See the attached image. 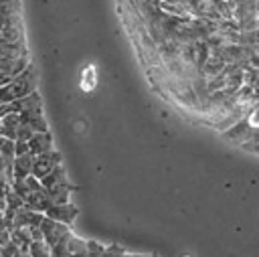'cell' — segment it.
Here are the masks:
<instances>
[{
	"label": "cell",
	"instance_id": "21",
	"mask_svg": "<svg viewBox=\"0 0 259 257\" xmlns=\"http://www.w3.org/2000/svg\"><path fill=\"white\" fill-rule=\"evenodd\" d=\"M34 134H36V132H34L32 127H28V125L20 123V127H18V134H16V140H20V142H28V140H30Z\"/></svg>",
	"mask_w": 259,
	"mask_h": 257
},
{
	"label": "cell",
	"instance_id": "13",
	"mask_svg": "<svg viewBox=\"0 0 259 257\" xmlns=\"http://www.w3.org/2000/svg\"><path fill=\"white\" fill-rule=\"evenodd\" d=\"M47 192H49V198H51L53 204H67V202H71L73 186L69 182H63V184H57V186L49 188Z\"/></svg>",
	"mask_w": 259,
	"mask_h": 257
},
{
	"label": "cell",
	"instance_id": "28",
	"mask_svg": "<svg viewBox=\"0 0 259 257\" xmlns=\"http://www.w3.org/2000/svg\"><path fill=\"white\" fill-rule=\"evenodd\" d=\"M0 127H2V117H0Z\"/></svg>",
	"mask_w": 259,
	"mask_h": 257
},
{
	"label": "cell",
	"instance_id": "4",
	"mask_svg": "<svg viewBox=\"0 0 259 257\" xmlns=\"http://www.w3.org/2000/svg\"><path fill=\"white\" fill-rule=\"evenodd\" d=\"M61 164V154L53 148V150H49V152H45V154H38V156H34V164H32V174L36 176V178H42L45 174H49L55 166H59Z\"/></svg>",
	"mask_w": 259,
	"mask_h": 257
},
{
	"label": "cell",
	"instance_id": "7",
	"mask_svg": "<svg viewBox=\"0 0 259 257\" xmlns=\"http://www.w3.org/2000/svg\"><path fill=\"white\" fill-rule=\"evenodd\" d=\"M10 109L14 113H28V111H36V109H42V101H40V95L34 91L26 97H20V99H14L10 101Z\"/></svg>",
	"mask_w": 259,
	"mask_h": 257
},
{
	"label": "cell",
	"instance_id": "2",
	"mask_svg": "<svg viewBox=\"0 0 259 257\" xmlns=\"http://www.w3.org/2000/svg\"><path fill=\"white\" fill-rule=\"evenodd\" d=\"M253 132H255V125H253V121L249 119V115H245L241 121H237L233 127H229L227 132H223V138L229 142V144H235V146H243L247 140H251V136H253Z\"/></svg>",
	"mask_w": 259,
	"mask_h": 257
},
{
	"label": "cell",
	"instance_id": "9",
	"mask_svg": "<svg viewBox=\"0 0 259 257\" xmlns=\"http://www.w3.org/2000/svg\"><path fill=\"white\" fill-rule=\"evenodd\" d=\"M28 146H30V154H34V156L53 150V136H51V132H36L28 140Z\"/></svg>",
	"mask_w": 259,
	"mask_h": 257
},
{
	"label": "cell",
	"instance_id": "11",
	"mask_svg": "<svg viewBox=\"0 0 259 257\" xmlns=\"http://www.w3.org/2000/svg\"><path fill=\"white\" fill-rule=\"evenodd\" d=\"M20 123L32 127L34 132H49L47 119H45V115H42V109L28 111V113H20Z\"/></svg>",
	"mask_w": 259,
	"mask_h": 257
},
{
	"label": "cell",
	"instance_id": "6",
	"mask_svg": "<svg viewBox=\"0 0 259 257\" xmlns=\"http://www.w3.org/2000/svg\"><path fill=\"white\" fill-rule=\"evenodd\" d=\"M42 219H45V212H36V210H30V208L22 206L14 215V227H26V229L40 227Z\"/></svg>",
	"mask_w": 259,
	"mask_h": 257
},
{
	"label": "cell",
	"instance_id": "16",
	"mask_svg": "<svg viewBox=\"0 0 259 257\" xmlns=\"http://www.w3.org/2000/svg\"><path fill=\"white\" fill-rule=\"evenodd\" d=\"M0 156H4V158L14 162V158H16V140L0 136Z\"/></svg>",
	"mask_w": 259,
	"mask_h": 257
},
{
	"label": "cell",
	"instance_id": "10",
	"mask_svg": "<svg viewBox=\"0 0 259 257\" xmlns=\"http://www.w3.org/2000/svg\"><path fill=\"white\" fill-rule=\"evenodd\" d=\"M32 164H34V154L26 152L14 158L12 166H14V178H26L32 174Z\"/></svg>",
	"mask_w": 259,
	"mask_h": 257
},
{
	"label": "cell",
	"instance_id": "12",
	"mask_svg": "<svg viewBox=\"0 0 259 257\" xmlns=\"http://www.w3.org/2000/svg\"><path fill=\"white\" fill-rule=\"evenodd\" d=\"M18 127H20V113L10 111V113L2 115V127H0V136L10 138V140H16Z\"/></svg>",
	"mask_w": 259,
	"mask_h": 257
},
{
	"label": "cell",
	"instance_id": "1",
	"mask_svg": "<svg viewBox=\"0 0 259 257\" xmlns=\"http://www.w3.org/2000/svg\"><path fill=\"white\" fill-rule=\"evenodd\" d=\"M34 91H36V77H34L32 67H28L18 77H14L10 83L0 85V103H10V101L26 97Z\"/></svg>",
	"mask_w": 259,
	"mask_h": 257
},
{
	"label": "cell",
	"instance_id": "25",
	"mask_svg": "<svg viewBox=\"0 0 259 257\" xmlns=\"http://www.w3.org/2000/svg\"><path fill=\"white\" fill-rule=\"evenodd\" d=\"M8 188H10V182H8V178H6L4 174H0V196H4Z\"/></svg>",
	"mask_w": 259,
	"mask_h": 257
},
{
	"label": "cell",
	"instance_id": "20",
	"mask_svg": "<svg viewBox=\"0 0 259 257\" xmlns=\"http://www.w3.org/2000/svg\"><path fill=\"white\" fill-rule=\"evenodd\" d=\"M87 251H89V257H103L105 247L97 241H87Z\"/></svg>",
	"mask_w": 259,
	"mask_h": 257
},
{
	"label": "cell",
	"instance_id": "24",
	"mask_svg": "<svg viewBox=\"0 0 259 257\" xmlns=\"http://www.w3.org/2000/svg\"><path fill=\"white\" fill-rule=\"evenodd\" d=\"M30 235H32V241H45V233L40 227H32L30 229Z\"/></svg>",
	"mask_w": 259,
	"mask_h": 257
},
{
	"label": "cell",
	"instance_id": "29",
	"mask_svg": "<svg viewBox=\"0 0 259 257\" xmlns=\"http://www.w3.org/2000/svg\"><path fill=\"white\" fill-rule=\"evenodd\" d=\"M138 257H146V255H138Z\"/></svg>",
	"mask_w": 259,
	"mask_h": 257
},
{
	"label": "cell",
	"instance_id": "8",
	"mask_svg": "<svg viewBox=\"0 0 259 257\" xmlns=\"http://www.w3.org/2000/svg\"><path fill=\"white\" fill-rule=\"evenodd\" d=\"M51 204H53V202H51V198H49L47 188H45V190L30 192V194L24 198V206L30 208V210H36V212H47Z\"/></svg>",
	"mask_w": 259,
	"mask_h": 257
},
{
	"label": "cell",
	"instance_id": "26",
	"mask_svg": "<svg viewBox=\"0 0 259 257\" xmlns=\"http://www.w3.org/2000/svg\"><path fill=\"white\" fill-rule=\"evenodd\" d=\"M12 164V160H8V158H4V156H0V174H4L6 172V168Z\"/></svg>",
	"mask_w": 259,
	"mask_h": 257
},
{
	"label": "cell",
	"instance_id": "3",
	"mask_svg": "<svg viewBox=\"0 0 259 257\" xmlns=\"http://www.w3.org/2000/svg\"><path fill=\"white\" fill-rule=\"evenodd\" d=\"M40 229H42V233H45V243H47L49 247L57 245L65 235L71 233V227H69V225L59 223V221H53V219H49L47 215H45V219H42V223H40Z\"/></svg>",
	"mask_w": 259,
	"mask_h": 257
},
{
	"label": "cell",
	"instance_id": "5",
	"mask_svg": "<svg viewBox=\"0 0 259 257\" xmlns=\"http://www.w3.org/2000/svg\"><path fill=\"white\" fill-rule=\"evenodd\" d=\"M49 219H53V221H59V223H65V225H73L75 223V219H77V215H79V210H77V206L75 204H71V202H67V204H51L49 206V210L45 212Z\"/></svg>",
	"mask_w": 259,
	"mask_h": 257
},
{
	"label": "cell",
	"instance_id": "19",
	"mask_svg": "<svg viewBox=\"0 0 259 257\" xmlns=\"http://www.w3.org/2000/svg\"><path fill=\"white\" fill-rule=\"evenodd\" d=\"M69 235H65L57 245L51 247V255L53 257H69Z\"/></svg>",
	"mask_w": 259,
	"mask_h": 257
},
{
	"label": "cell",
	"instance_id": "17",
	"mask_svg": "<svg viewBox=\"0 0 259 257\" xmlns=\"http://www.w3.org/2000/svg\"><path fill=\"white\" fill-rule=\"evenodd\" d=\"M4 198H6V208H8V210H18V208H22V206H24V198H22V196H18V194L12 190V186L6 190Z\"/></svg>",
	"mask_w": 259,
	"mask_h": 257
},
{
	"label": "cell",
	"instance_id": "22",
	"mask_svg": "<svg viewBox=\"0 0 259 257\" xmlns=\"http://www.w3.org/2000/svg\"><path fill=\"white\" fill-rule=\"evenodd\" d=\"M24 180H26V186H28V190H30V192H36V190H45V186H42V182H40V178H36L34 174H30V176H26Z\"/></svg>",
	"mask_w": 259,
	"mask_h": 257
},
{
	"label": "cell",
	"instance_id": "23",
	"mask_svg": "<svg viewBox=\"0 0 259 257\" xmlns=\"http://www.w3.org/2000/svg\"><path fill=\"white\" fill-rule=\"evenodd\" d=\"M26 152H30V146H28V142H20V140H16V156H20V154H26Z\"/></svg>",
	"mask_w": 259,
	"mask_h": 257
},
{
	"label": "cell",
	"instance_id": "15",
	"mask_svg": "<svg viewBox=\"0 0 259 257\" xmlns=\"http://www.w3.org/2000/svg\"><path fill=\"white\" fill-rule=\"evenodd\" d=\"M69 257H89L87 241L75 237L73 233L69 235Z\"/></svg>",
	"mask_w": 259,
	"mask_h": 257
},
{
	"label": "cell",
	"instance_id": "14",
	"mask_svg": "<svg viewBox=\"0 0 259 257\" xmlns=\"http://www.w3.org/2000/svg\"><path fill=\"white\" fill-rule=\"evenodd\" d=\"M40 182H42V186L49 190V188H53V186H57V184H63V182H67V172H65V166L63 164H59V166H55L49 174H45L42 178H40Z\"/></svg>",
	"mask_w": 259,
	"mask_h": 257
},
{
	"label": "cell",
	"instance_id": "27",
	"mask_svg": "<svg viewBox=\"0 0 259 257\" xmlns=\"http://www.w3.org/2000/svg\"><path fill=\"white\" fill-rule=\"evenodd\" d=\"M16 257H22V253H20V251H18V253H16Z\"/></svg>",
	"mask_w": 259,
	"mask_h": 257
},
{
	"label": "cell",
	"instance_id": "18",
	"mask_svg": "<svg viewBox=\"0 0 259 257\" xmlns=\"http://www.w3.org/2000/svg\"><path fill=\"white\" fill-rule=\"evenodd\" d=\"M28 253H30V257H53L51 255V247L45 241H32Z\"/></svg>",
	"mask_w": 259,
	"mask_h": 257
}]
</instances>
